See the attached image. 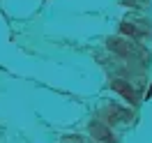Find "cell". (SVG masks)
<instances>
[{
  "label": "cell",
  "mask_w": 152,
  "mask_h": 143,
  "mask_svg": "<svg viewBox=\"0 0 152 143\" xmlns=\"http://www.w3.org/2000/svg\"><path fill=\"white\" fill-rule=\"evenodd\" d=\"M90 134H92L95 139H99V141H113L111 129H108L106 125H102V122H90Z\"/></svg>",
  "instance_id": "3957f363"
},
{
  "label": "cell",
  "mask_w": 152,
  "mask_h": 143,
  "mask_svg": "<svg viewBox=\"0 0 152 143\" xmlns=\"http://www.w3.org/2000/svg\"><path fill=\"white\" fill-rule=\"evenodd\" d=\"M106 44H108V48H111V51L120 53V56H132V53H134L132 42H124V39H120V37H111Z\"/></svg>",
  "instance_id": "6da1fadb"
},
{
  "label": "cell",
  "mask_w": 152,
  "mask_h": 143,
  "mask_svg": "<svg viewBox=\"0 0 152 143\" xmlns=\"http://www.w3.org/2000/svg\"><path fill=\"white\" fill-rule=\"evenodd\" d=\"M65 143H86V141H81L78 136H74V139H65Z\"/></svg>",
  "instance_id": "5b68a950"
},
{
  "label": "cell",
  "mask_w": 152,
  "mask_h": 143,
  "mask_svg": "<svg viewBox=\"0 0 152 143\" xmlns=\"http://www.w3.org/2000/svg\"><path fill=\"white\" fill-rule=\"evenodd\" d=\"M120 30H122L124 35H129V37H136V35H138V30L134 28V23H127V21L120 26Z\"/></svg>",
  "instance_id": "277c9868"
},
{
  "label": "cell",
  "mask_w": 152,
  "mask_h": 143,
  "mask_svg": "<svg viewBox=\"0 0 152 143\" xmlns=\"http://www.w3.org/2000/svg\"><path fill=\"white\" fill-rule=\"evenodd\" d=\"M111 88H113V90H118V92H120V95L124 97V99H129V102H136V92H134V88L129 86V83H127V81H120V78H115L113 83H111Z\"/></svg>",
  "instance_id": "7a4b0ae2"
}]
</instances>
